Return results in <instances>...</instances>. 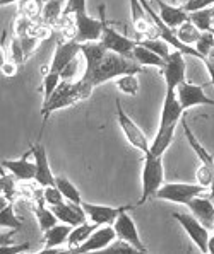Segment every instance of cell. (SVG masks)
<instances>
[{"mask_svg": "<svg viewBox=\"0 0 214 254\" xmlns=\"http://www.w3.org/2000/svg\"><path fill=\"white\" fill-rule=\"evenodd\" d=\"M15 181L17 179L14 178L12 174H3L2 173V178H0V186H2V196H5V200H12L17 193V186H15Z\"/></svg>", "mask_w": 214, "mask_h": 254, "instance_id": "obj_36", "label": "cell"}, {"mask_svg": "<svg viewBox=\"0 0 214 254\" xmlns=\"http://www.w3.org/2000/svg\"><path fill=\"white\" fill-rule=\"evenodd\" d=\"M189 21L199 31H209L213 27V7L204 10H197V12H190L189 14Z\"/></svg>", "mask_w": 214, "mask_h": 254, "instance_id": "obj_31", "label": "cell"}, {"mask_svg": "<svg viewBox=\"0 0 214 254\" xmlns=\"http://www.w3.org/2000/svg\"><path fill=\"white\" fill-rule=\"evenodd\" d=\"M19 40L22 43V48H24V53H26V58L29 57V53L33 52L34 48L38 46V38L33 36V34H26V36H19Z\"/></svg>", "mask_w": 214, "mask_h": 254, "instance_id": "obj_44", "label": "cell"}, {"mask_svg": "<svg viewBox=\"0 0 214 254\" xmlns=\"http://www.w3.org/2000/svg\"><path fill=\"white\" fill-rule=\"evenodd\" d=\"M88 215L89 222H95L96 225H113L118 215L127 208H132L130 205L123 206H105V205H93V203H81Z\"/></svg>", "mask_w": 214, "mask_h": 254, "instance_id": "obj_14", "label": "cell"}, {"mask_svg": "<svg viewBox=\"0 0 214 254\" xmlns=\"http://www.w3.org/2000/svg\"><path fill=\"white\" fill-rule=\"evenodd\" d=\"M116 89L120 92L127 94V96H135L139 92V80L135 73H127V75H120L115 79Z\"/></svg>", "mask_w": 214, "mask_h": 254, "instance_id": "obj_32", "label": "cell"}, {"mask_svg": "<svg viewBox=\"0 0 214 254\" xmlns=\"http://www.w3.org/2000/svg\"><path fill=\"white\" fill-rule=\"evenodd\" d=\"M2 253H24V251H29V242H24V244H7V246H2Z\"/></svg>", "mask_w": 214, "mask_h": 254, "instance_id": "obj_46", "label": "cell"}, {"mask_svg": "<svg viewBox=\"0 0 214 254\" xmlns=\"http://www.w3.org/2000/svg\"><path fill=\"white\" fill-rule=\"evenodd\" d=\"M72 230V225L64 224L62 222L60 225H53L52 229H48L46 232H43V244L46 248H60L62 244H67L69 234Z\"/></svg>", "mask_w": 214, "mask_h": 254, "instance_id": "obj_22", "label": "cell"}, {"mask_svg": "<svg viewBox=\"0 0 214 254\" xmlns=\"http://www.w3.org/2000/svg\"><path fill=\"white\" fill-rule=\"evenodd\" d=\"M81 53L86 60V68L81 79L76 82L83 99H88L91 92L103 82L116 79L120 75H127V73L137 75L142 70L134 58L110 52L105 48L101 41L83 43Z\"/></svg>", "mask_w": 214, "mask_h": 254, "instance_id": "obj_1", "label": "cell"}, {"mask_svg": "<svg viewBox=\"0 0 214 254\" xmlns=\"http://www.w3.org/2000/svg\"><path fill=\"white\" fill-rule=\"evenodd\" d=\"M208 253H209V254H214V236H209V241H208Z\"/></svg>", "mask_w": 214, "mask_h": 254, "instance_id": "obj_49", "label": "cell"}, {"mask_svg": "<svg viewBox=\"0 0 214 254\" xmlns=\"http://www.w3.org/2000/svg\"><path fill=\"white\" fill-rule=\"evenodd\" d=\"M194 46H196L197 52H199L202 57H204V60H206L208 53L214 48V36H213L211 31H204V33H201L199 40H197V43Z\"/></svg>", "mask_w": 214, "mask_h": 254, "instance_id": "obj_37", "label": "cell"}, {"mask_svg": "<svg viewBox=\"0 0 214 254\" xmlns=\"http://www.w3.org/2000/svg\"><path fill=\"white\" fill-rule=\"evenodd\" d=\"M86 14V0H67L62 15H77Z\"/></svg>", "mask_w": 214, "mask_h": 254, "instance_id": "obj_42", "label": "cell"}, {"mask_svg": "<svg viewBox=\"0 0 214 254\" xmlns=\"http://www.w3.org/2000/svg\"><path fill=\"white\" fill-rule=\"evenodd\" d=\"M101 43L107 50L110 52H115L118 55H123V57H130L132 58V50L135 48L137 41L135 40H130V38L123 36L120 34L118 31H115L108 22H105V27H103V34H101Z\"/></svg>", "mask_w": 214, "mask_h": 254, "instance_id": "obj_11", "label": "cell"}, {"mask_svg": "<svg viewBox=\"0 0 214 254\" xmlns=\"http://www.w3.org/2000/svg\"><path fill=\"white\" fill-rule=\"evenodd\" d=\"M45 0H21V15L34 21L36 17H41Z\"/></svg>", "mask_w": 214, "mask_h": 254, "instance_id": "obj_33", "label": "cell"}, {"mask_svg": "<svg viewBox=\"0 0 214 254\" xmlns=\"http://www.w3.org/2000/svg\"><path fill=\"white\" fill-rule=\"evenodd\" d=\"M175 130H177V125H170V127L163 128V130H158L156 138L153 140L151 148H149L151 154L158 155V157H163V154L166 152V148H168L171 145V142H173Z\"/></svg>", "mask_w": 214, "mask_h": 254, "instance_id": "obj_27", "label": "cell"}, {"mask_svg": "<svg viewBox=\"0 0 214 254\" xmlns=\"http://www.w3.org/2000/svg\"><path fill=\"white\" fill-rule=\"evenodd\" d=\"M29 155H33V150H29L21 159H2V169H7L21 183L33 181L34 174H36V162H34V159L31 162Z\"/></svg>", "mask_w": 214, "mask_h": 254, "instance_id": "obj_16", "label": "cell"}, {"mask_svg": "<svg viewBox=\"0 0 214 254\" xmlns=\"http://www.w3.org/2000/svg\"><path fill=\"white\" fill-rule=\"evenodd\" d=\"M187 208L190 210V213H192L206 229L214 227V201L211 198L196 196L187 203Z\"/></svg>", "mask_w": 214, "mask_h": 254, "instance_id": "obj_19", "label": "cell"}, {"mask_svg": "<svg viewBox=\"0 0 214 254\" xmlns=\"http://www.w3.org/2000/svg\"><path fill=\"white\" fill-rule=\"evenodd\" d=\"M0 225H2V229H15V230L22 227V222L15 215L14 205L10 201L2 205V210H0Z\"/></svg>", "mask_w": 214, "mask_h": 254, "instance_id": "obj_29", "label": "cell"}, {"mask_svg": "<svg viewBox=\"0 0 214 254\" xmlns=\"http://www.w3.org/2000/svg\"><path fill=\"white\" fill-rule=\"evenodd\" d=\"M60 253H64L60 248H46V246L40 251V254H60Z\"/></svg>", "mask_w": 214, "mask_h": 254, "instance_id": "obj_48", "label": "cell"}, {"mask_svg": "<svg viewBox=\"0 0 214 254\" xmlns=\"http://www.w3.org/2000/svg\"><path fill=\"white\" fill-rule=\"evenodd\" d=\"M100 19L89 17L88 12L86 14H77L74 15V22L65 27H62V34H64L65 40H72L77 43H93V41H100L101 34H103V27H105V5H100Z\"/></svg>", "mask_w": 214, "mask_h": 254, "instance_id": "obj_2", "label": "cell"}, {"mask_svg": "<svg viewBox=\"0 0 214 254\" xmlns=\"http://www.w3.org/2000/svg\"><path fill=\"white\" fill-rule=\"evenodd\" d=\"M55 186L58 190L62 191V194H64V198L67 201H72V203H77V205H81L83 203V198H81V193L77 191V188L74 186V183L69 181L65 176H55Z\"/></svg>", "mask_w": 214, "mask_h": 254, "instance_id": "obj_28", "label": "cell"}, {"mask_svg": "<svg viewBox=\"0 0 214 254\" xmlns=\"http://www.w3.org/2000/svg\"><path fill=\"white\" fill-rule=\"evenodd\" d=\"M60 82H62L60 73H55V72H46L45 73V79H43V96H45V99H43V103H46V101L53 96V92L57 91V87L60 85Z\"/></svg>", "mask_w": 214, "mask_h": 254, "instance_id": "obj_35", "label": "cell"}, {"mask_svg": "<svg viewBox=\"0 0 214 254\" xmlns=\"http://www.w3.org/2000/svg\"><path fill=\"white\" fill-rule=\"evenodd\" d=\"M163 75H165L166 82V89L171 91H177V87L185 82V60H184V53L173 50L170 53V57L166 58V65L161 68Z\"/></svg>", "mask_w": 214, "mask_h": 254, "instance_id": "obj_12", "label": "cell"}, {"mask_svg": "<svg viewBox=\"0 0 214 254\" xmlns=\"http://www.w3.org/2000/svg\"><path fill=\"white\" fill-rule=\"evenodd\" d=\"M213 5H214V0H187V2L182 3V7H184V10L187 14L209 9V7H213Z\"/></svg>", "mask_w": 214, "mask_h": 254, "instance_id": "obj_40", "label": "cell"}, {"mask_svg": "<svg viewBox=\"0 0 214 254\" xmlns=\"http://www.w3.org/2000/svg\"><path fill=\"white\" fill-rule=\"evenodd\" d=\"M159 7V17L165 22L170 29H177L180 24H184L185 21H189V14L184 10V7L171 5V3L165 2V0H154Z\"/></svg>", "mask_w": 214, "mask_h": 254, "instance_id": "obj_21", "label": "cell"}, {"mask_svg": "<svg viewBox=\"0 0 214 254\" xmlns=\"http://www.w3.org/2000/svg\"><path fill=\"white\" fill-rule=\"evenodd\" d=\"M101 253H108V254H115V253H122V254H130V253H139L137 249L134 248L132 244H128L127 241L123 239H118V241H113L108 248H105Z\"/></svg>", "mask_w": 214, "mask_h": 254, "instance_id": "obj_39", "label": "cell"}, {"mask_svg": "<svg viewBox=\"0 0 214 254\" xmlns=\"http://www.w3.org/2000/svg\"><path fill=\"white\" fill-rule=\"evenodd\" d=\"M209 31H211V33H213V36H214V27H211V29H209Z\"/></svg>", "mask_w": 214, "mask_h": 254, "instance_id": "obj_52", "label": "cell"}, {"mask_svg": "<svg viewBox=\"0 0 214 254\" xmlns=\"http://www.w3.org/2000/svg\"><path fill=\"white\" fill-rule=\"evenodd\" d=\"M201 33L202 31L197 29V27L194 26L190 21H185L184 24H180L177 29H175V34L178 36V40L184 41L185 45H192V46L196 45L197 40H199Z\"/></svg>", "mask_w": 214, "mask_h": 254, "instance_id": "obj_30", "label": "cell"}, {"mask_svg": "<svg viewBox=\"0 0 214 254\" xmlns=\"http://www.w3.org/2000/svg\"><path fill=\"white\" fill-rule=\"evenodd\" d=\"M180 123H182V127H184V133L187 136V142H189V145L192 147V150L196 152V155H197V159L201 161V164H206V166H209L211 169H214V159H213V155L209 154V152L206 150L204 147H202V143L199 142V140H197V136L192 133V130H190L189 125H187V120L182 118Z\"/></svg>", "mask_w": 214, "mask_h": 254, "instance_id": "obj_24", "label": "cell"}, {"mask_svg": "<svg viewBox=\"0 0 214 254\" xmlns=\"http://www.w3.org/2000/svg\"><path fill=\"white\" fill-rule=\"evenodd\" d=\"M100 225H96L95 222H83V224L76 225V227H72L71 234H69V239H67V246H69V253L72 251V249L79 248L83 242L88 239L89 236H91L93 232H95L96 229H98Z\"/></svg>", "mask_w": 214, "mask_h": 254, "instance_id": "obj_26", "label": "cell"}, {"mask_svg": "<svg viewBox=\"0 0 214 254\" xmlns=\"http://www.w3.org/2000/svg\"><path fill=\"white\" fill-rule=\"evenodd\" d=\"M173 218L182 225V229L187 232L190 241L197 246V249H199L201 253H208V241H209L208 230L209 229H206L194 215H189V213H173Z\"/></svg>", "mask_w": 214, "mask_h": 254, "instance_id": "obj_7", "label": "cell"}, {"mask_svg": "<svg viewBox=\"0 0 214 254\" xmlns=\"http://www.w3.org/2000/svg\"><path fill=\"white\" fill-rule=\"evenodd\" d=\"M43 200L48 206H55V205H60L64 203V194L58 188L53 185V186H45L43 188Z\"/></svg>", "mask_w": 214, "mask_h": 254, "instance_id": "obj_38", "label": "cell"}, {"mask_svg": "<svg viewBox=\"0 0 214 254\" xmlns=\"http://www.w3.org/2000/svg\"><path fill=\"white\" fill-rule=\"evenodd\" d=\"M130 14L132 24H134L137 34H141L142 38H159L156 26H154L153 19L147 15L141 0H130Z\"/></svg>", "mask_w": 214, "mask_h": 254, "instance_id": "obj_17", "label": "cell"}, {"mask_svg": "<svg viewBox=\"0 0 214 254\" xmlns=\"http://www.w3.org/2000/svg\"><path fill=\"white\" fill-rule=\"evenodd\" d=\"M130 210L132 208L123 210V212L118 215V218L115 220L113 227L116 230V236H118V239H123V241H127L128 244L134 246L139 253H147V248L142 244L141 236H139V232H137V225H135L134 218L128 215Z\"/></svg>", "mask_w": 214, "mask_h": 254, "instance_id": "obj_9", "label": "cell"}, {"mask_svg": "<svg viewBox=\"0 0 214 254\" xmlns=\"http://www.w3.org/2000/svg\"><path fill=\"white\" fill-rule=\"evenodd\" d=\"M206 190L208 188H204L199 183L197 185H190V183H163V186L156 191L154 198L170 203H178V205H187L192 198L201 196V193Z\"/></svg>", "mask_w": 214, "mask_h": 254, "instance_id": "obj_4", "label": "cell"}, {"mask_svg": "<svg viewBox=\"0 0 214 254\" xmlns=\"http://www.w3.org/2000/svg\"><path fill=\"white\" fill-rule=\"evenodd\" d=\"M17 70H19V65L15 64V62L10 58V60H5V62H2V73L3 75H7V77H14L15 73H17Z\"/></svg>", "mask_w": 214, "mask_h": 254, "instance_id": "obj_45", "label": "cell"}, {"mask_svg": "<svg viewBox=\"0 0 214 254\" xmlns=\"http://www.w3.org/2000/svg\"><path fill=\"white\" fill-rule=\"evenodd\" d=\"M202 64H204L206 70H208L209 77H211V84H213V87H214V64H213V62H209V60H204Z\"/></svg>", "mask_w": 214, "mask_h": 254, "instance_id": "obj_47", "label": "cell"}, {"mask_svg": "<svg viewBox=\"0 0 214 254\" xmlns=\"http://www.w3.org/2000/svg\"><path fill=\"white\" fill-rule=\"evenodd\" d=\"M177 97L180 101L182 108L189 109L192 106H211L214 108V99L204 94V85L182 82L177 87Z\"/></svg>", "mask_w": 214, "mask_h": 254, "instance_id": "obj_10", "label": "cell"}, {"mask_svg": "<svg viewBox=\"0 0 214 254\" xmlns=\"http://www.w3.org/2000/svg\"><path fill=\"white\" fill-rule=\"evenodd\" d=\"M213 229H214V227H213Z\"/></svg>", "mask_w": 214, "mask_h": 254, "instance_id": "obj_53", "label": "cell"}, {"mask_svg": "<svg viewBox=\"0 0 214 254\" xmlns=\"http://www.w3.org/2000/svg\"><path fill=\"white\" fill-rule=\"evenodd\" d=\"M116 118H118V125H120V128H122L123 135H125L127 142L134 148L141 150L142 154H147L151 148L149 140H147V136L144 135V131L141 128L134 123V120L125 113V109H123L122 101L120 99H116Z\"/></svg>", "mask_w": 214, "mask_h": 254, "instance_id": "obj_6", "label": "cell"}, {"mask_svg": "<svg viewBox=\"0 0 214 254\" xmlns=\"http://www.w3.org/2000/svg\"><path fill=\"white\" fill-rule=\"evenodd\" d=\"M15 2H21V0H0V5L5 7V5H10V3H15Z\"/></svg>", "mask_w": 214, "mask_h": 254, "instance_id": "obj_50", "label": "cell"}, {"mask_svg": "<svg viewBox=\"0 0 214 254\" xmlns=\"http://www.w3.org/2000/svg\"><path fill=\"white\" fill-rule=\"evenodd\" d=\"M196 176H197V183H199V185H202L204 188H209V185L214 181V169L206 166V164H201Z\"/></svg>", "mask_w": 214, "mask_h": 254, "instance_id": "obj_41", "label": "cell"}, {"mask_svg": "<svg viewBox=\"0 0 214 254\" xmlns=\"http://www.w3.org/2000/svg\"><path fill=\"white\" fill-rule=\"evenodd\" d=\"M33 150V159L36 162V174H34V181L40 186H53L55 185V174L52 173V167L48 164V157H46V150L41 143H34L31 147Z\"/></svg>", "mask_w": 214, "mask_h": 254, "instance_id": "obj_18", "label": "cell"}, {"mask_svg": "<svg viewBox=\"0 0 214 254\" xmlns=\"http://www.w3.org/2000/svg\"><path fill=\"white\" fill-rule=\"evenodd\" d=\"M83 101V96L79 92V87H77V82H69V80H62L60 85L57 87V91L53 92V96L50 97L46 103H43V109L41 115L43 120L46 121L50 115L57 109L72 106V104Z\"/></svg>", "mask_w": 214, "mask_h": 254, "instance_id": "obj_5", "label": "cell"}, {"mask_svg": "<svg viewBox=\"0 0 214 254\" xmlns=\"http://www.w3.org/2000/svg\"><path fill=\"white\" fill-rule=\"evenodd\" d=\"M184 111H185V109L182 108L180 101H178V97H177V91L166 89L165 99H163L161 118H159V128H158V130H163V128L170 127V125H178V123H180V120H182Z\"/></svg>", "mask_w": 214, "mask_h": 254, "instance_id": "obj_15", "label": "cell"}, {"mask_svg": "<svg viewBox=\"0 0 214 254\" xmlns=\"http://www.w3.org/2000/svg\"><path fill=\"white\" fill-rule=\"evenodd\" d=\"M34 215H36L38 220V227H40L41 232H46L48 229H52L53 225H57L58 218L57 215L53 213V210L50 208L48 205L43 200V196H40L38 200H34Z\"/></svg>", "mask_w": 214, "mask_h": 254, "instance_id": "obj_23", "label": "cell"}, {"mask_svg": "<svg viewBox=\"0 0 214 254\" xmlns=\"http://www.w3.org/2000/svg\"><path fill=\"white\" fill-rule=\"evenodd\" d=\"M10 52H12V55H10V58L15 62L17 65H22L26 60V53H24V48H22V43L19 38H14L12 40V45H10Z\"/></svg>", "mask_w": 214, "mask_h": 254, "instance_id": "obj_43", "label": "cell"}, {"mask_svg": "<svg viewBox=\"0 0 214 254\" xmlns=\"http://www.w3.org/2000/svg\"><path fill=\"white\" fill-rule=\"evenodd\" d=\"M116 230L113 225H100L91 236L86 239L79 248L72 249L71 253L74 254H83V253H95V251H103L105 248L111 244L116 239Z\"/></svg>", "mask_w": 214, "mask_h": 254, "instance_id": "obj_8", "label": "cell"}, {"mask_svg": "<svg viewBox=\"0 0 214 254\" xmlns=\"http://www.w3.org/2000/svg\"><path fill=\"white\" fill-rule=\"evenodd\" d=\"M141 43L142 46H146V48H149L151 52H154L156 55H159L161 58H168L170 57V45L166 43L165 40H161V38H144L142 41H137Z\"/></svg>", "mask_w": 214, "mask_h": 254, "instance_id": "obj_34", "label": "cell"}, {"mask_svg": "<svg viewBox=\"0 0 214 254\" xmlns=\"http://www.w3.org/2000/svg\"><path fill=\"white\" fill-rule=\"evenodd\" d=\"M132 58H134V60L137 62L141 67H144V65H149V67L163 68L166 65L165 58H161L159 55H156L154 52H151L149 48L142 46L141 43H137V45H135V48L132 50Z\"/></svg>", "mask_w": 214, "mask_h": 254, "instance_id": "obj_25", "label": "cell"}, {"mask_svg": "<svg viewBox=\"0 0 214 254\" xmlns=\"http://www.w3.org/2000/svg\"><path fill=\"white\" fill-rule=\"evenodd\" d=\"M50 208L53 210V213L57 215L58 220L64 222V224L72 225V227L83 224V222H86V218H88L83 205H77V203H72V201L60 203V205L50 206Z\"/></svg>", "mask_w": 214, "mask_h": 254, "instance_id": "obj_20", "label": "cell"}, {"mask_svg": "<svg viewBox=\"0 0 214 254\" xmlns=\"http://www.w3.org/2000/svg\"><path fill=\"white\" fill-rule=\"evenodd\" d=\"M79 53H81V43L72 41V40H65L62 43H58L55 52H53V58L48 67V72L62 73L67 68L69 64H72V62L76 60Z\"/></svg>", "mask_w": 214, "mask_h": 254, "instance_id": "obj_13", "label": "cell"}, {"mask_svg": "<svg viewBox=\"0 0 214 254\" xmlns=\"http://www.w3.org/2000/svg\"><path fill=\"white\" fill-rule=\"evenodd\" d=\"M187 2V0H168V3H171V5H178V3H184Z\"/></svg>", "mask_w": 214, "mask_h": 254, "instance_id": "obj_51", "label": "cell"}, {"mask_svg": "<svg viewBox=\"0 0 214 254\" xmlns=\"http://www.w3.org/2000/svg\"><path fill=\"white\" fill-rule=\"evenodd\" d=\"M163 157L153 155L151 152L144 154V167H142V196L137 205H144L149 198H154L156 191L163 186Z\"/></svg>", "mask_w": 214, "mask_h": 254, "instance_id": "obj_3", "label": "cell"}]
</instances>
